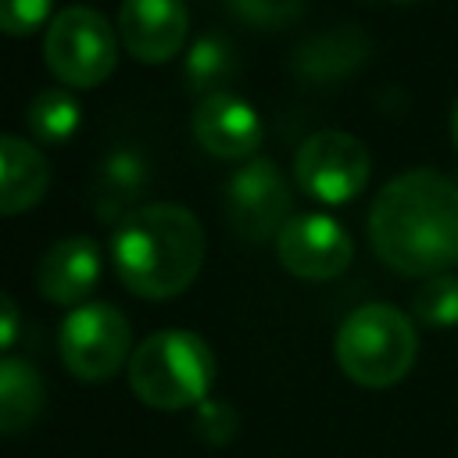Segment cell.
I'll return each instance as SVG.
<instances>
[{"label":"cell","instance_id":"cell-2","mask_svg":"<svg viewBox=\"0 0 458 458\" xmlns=\"http://www.w3.org/2000/svg\"><path fill=\"white\" fill-rule=\"evenodd\" d=\"M111 261L129 293L175 297L204 265V229L182 204H143L114 225Z\"/></svg>","mask_w":458,"mask_h":458},{"label":"cell","instance_id":"cell-22","mask_svg":"<svg viewBox=\"0 0 458 458\" xmlns=\"http://www.w3.org/2000/svg\"><path fill=\"white\" fill-rule=\"evenodd\" d=\"M197 429L211 440V444H225L236 429V415L229 404H218V401H204L200 404V415H197Z\"/></svg>","mask_w":458,"mask_h":458},{"label":"cell","instance_id":"cell-4","mask_svg":"<svg viewBox=\"0 0 458 458\" xmlns=\"http://www.w3.org/2000/svg\"><path fill=\"white\" fill-rule=\"evenodd\" d=\"M336 365L358 386H394L401 383L419 354V336L411 318L394 304H361L336 329Z\"/></svg>","mask_w":458,"mask_h":458},{"label":"cell","instance_id":"cell-5","mask_svg":"<svg viewBox=\"0 0 458 458\" xmlns=\"http://www.w3.org/2000/svg\"><path fill=\"white\" fill-rule=\"evenodd\" d=\"M43 57L57 82L75 89H93L114 72L118 61L114 29L100 11L86 4L61 7L47 25Z\"/></svg>","mask_w":458,"mask_h":458},{"label":"cell","instance_id":"cell-16","mask_svg":"<svg viewBox=\"0 0 458 458\" xmlns=\"http://www.w3.org/2000/svg\"><path fill=\"white\" fill-rule=\"evenodd\" d=\"M47 404V386L36 365L21 358H0V433L29 429Z\"/></svg>","mask_w":458,"mask_h":458},{"label":"cell","instance_id":"cell-17","mask_svg":"<svg viewBox=\"0 0 458 458\" xmlns=\"http://www.w3.org/2000/svg\"><path fill=\"white\" fill-rule=\"evenodd\" d=\"M236 75V47L218 36V32H204L200 39L190 43V54H186V68H182V79L190 86V93L208 97V93H218L225 89V82Z\"/></svg>","mask_w":458,"mask_h":458},{"label":"cell","instance_id":"cell-18","mask_svg":"<svg viewBox=\"0 0 458 458\" xmlns=\"http://www.w3.org/2000/svg\"><path fill=\"white\" fill-rule=\"evenodd\" d=\"M82 122V107L68 86H47L39 89L25 107V125L39 143H64L75 136Z\"/></svg>","mask_w":458,"mask_h":458},{"label":"cell","instance_id":"cell-21","mask_svg":"<svg viewBox=\"0 0 458 458\" xmlns=\"http://www.w3.org/2000/svg\"><path fill=\"white\" fill-rule=\"evenodd\" d=\"M54 0H0V32L29 36L50 18Z\"/></svg>","mask_w":458,"mask_h":458},{"label":"cell","instance_id":"cell-15","mask_svg":"<svg viewBox=\"0 0 458 458\" xmlns=\"http://www.w3.org/2000/svg\"><path fill=\"white\" fill-rule=\"evenodd\" d=\"M150 182V165L140 150L132 147H118L111 150L100 168H97V186H93V200H97V215L104 222H122L125 215H132Z\"/></svg>","mask_w":458,"mask_h":458},{"label":"cell","instance_id":"cell-23","mask_svg":"<svg viewBox=\"0 0 458 458\" xmlns=\"http://www.w3.org/2000/svg\"><path fill=\"white\" fill-rule=\"evenodd\" d=\"M18 336H21V311L7 293H0V351H7Z\"/></svg>","mask_w":458,"mask_h":458},{"label":"cell","instance_id":"cell-11","mask_svg":"<svg viewBox=\"0 0 458 458\" xmlns=\"http://www.w3.org/2000/svg\"><path fill=\"white\" fill-rule=\"evenodd\" d=\"M193 140L215 157H250L261 143V118L240 93L218 89L193 104Z\"/></svg>","mask_w":458,"mask_h":458},{"label":"cell","instance_id":"cell-1","mask_svg":"<svg viewBox=\"0 0 458 458\" xmlns=\"http://www.w3.org/2000/svg\"><path fill=\"white\" fill-rule=\"evenodd\" d=\"M379 261L401 276H440L458 265V182L437 168L390 179L369 211Z\"/></svg>","mask_w":458,"mask_h":458},{"label":"cell","instance_id":"cell-8","mask_svg":"<svg viewBox=\"0 0 458 458\" xmlns=\"http://www.w3.org/2000/svg\"><path fill=\"white\" fill-rule=\"evenodd\" d=\"M225 218L247 243H265L283 233V225L293 218V193L272 157H250L240 165L225 190Z\"/></svg>","mask_w":458,"mask_h":458},{"label":"cell","instance_id":"cell-10","mask_svg":"<svg viewBox=\"0 0 458 458\" xmlns=\"http://www.w3.org/2000/svg\"><path fill=\"white\" fill-rule=\"evenodd\" d=\"M190 29L182 0H122L118 36L125 50L143 64H165L179 54Z\"/></svg>","mask_w":458,"mask_h":458},{"label":"cell","instance_id":"cell-7","mask_svg":"<svg viewBox=\"0 0 458 458\" xmlns=\"http://www.w3.org/2000/svg\"><path fill=\"white\" fill-rule=\"evenodd\" d=\"M369 150L358 136L344 129L311 132L293 154L297 186L322 204H347L369 182Z\"/></svg>","mask_w":458,"mask_h":458},{"label":"cell","instance_id":"cell-24","mask_svg":"<svg viewBox=\"0 0 458 458\" xmlns=\"http://www.w3.org/2000/svg\"><path fill=\"white\" fill-rule=\"evenodd\" d=\"M451 140H454V147H458V100H454V107H451Z\"/></svg>","mask_w":458,"mask_h":458},{"label":"cell","instance_id":"cell-12","mask_svg":"<svg viewBox=\"0 0 458 458\" xmlns=\"http://www.w3.org/2000/svg\"><path fill=\"white\" fill-rule=\"evenodd\" d=\"M100 283V247L89 236H64L47 247L36 268V286L54 304H79Z\"/></svg>","mask_w":458,"mask_h":458},{"label":"cell","instance_id":"cell-6","mask_svg":"<svg viewBox=\"0 0 458 458\" xmlns=\"http://www.w3.org/2000/svg\"><path fill=\"white\" fill-rule=\"evenodd\" d=\"M129 344H132L129 318L104 301H86L72 308L57 333L64 369L86 383H100L114 376L129 358Z\"/></svg>","mask_w":458,"mask_h":458},{"label":"cell","instance_id":"cell-19","mask_svg":"<svg viewBox=\"0 0 458 458\" xmlns=\"http://www.w3.org/2000/svg\"><path fill=\"white\" fill-rule=\"evenodd\" d=\"M411 315L422 326H437V329L458 326V276L451 272L429 276L411 297Z\"/></svg>","mask_w":458,"mask_h":458},{"label":"cell","instance_id":"cell-9","mask_svg":"<svg viewBox=\"0 0 458 458\" xmlns=\"http://www.w3.org/2000/svg\"><path fill=\"white\" fill-rule=\"evenodd\" d=\"M276 254L279 265L297 279H333L351 265L354 243L336 218L308 211L283 225L276 236Z\"/></svg>","mask_w":458,"mask_h":458},{"label":"cell","instance_id":"cell-20","mask_svg":"<svg viewBox=\"0 0 458 458\" xmlns=\"http://www.w3.org/2000/svg\"><path fill=\"white\" fill-rule=\"evenodd\" d=\"M308 0H229V7L250 21V25H265V29H279L286 21H293L304 11Z\"/></svg>","mask_w":458,"mask_h":458},{"label":"cell","instance_id":"cell-13","mask_svg":"<svg viewBox=\"0 0 458 458\" xmlns=\"http://www.w3.org/2000/svg\"><path fill=\"white\" fill-rule=\"evenodd\" d=\"M50 190V161L21 136L0 132V215H21Z\"/></svg>","mask_w":458,"mask_h":458},{"label":"cell","instance_id":"cell-14","mask_svg":"<svg viewBox=\"0 0 458 458\" xmlns=\"http://www.w3.org/2000/svg\"><path fill=\"white\" fill-rule=\"evenodd\" d=\"M369 39L361 29L354 25H336L322 36H311L304 39L297 50H293V72L308 82H333V79H344L351 75L354 68L365 64L369 57Z\"/></svg>","mask_w":458,"mask_h":458},{"label":"cell","instance_id":"cell-3","mask_svg":"<svg viewBox=\"0 0 458 458\" xmlns=\"http://www.w3.org/2000/svg\"><path fill=\"white\" fill-rule=\"evenodd\" d=\"M211 383H215V354L190 329L150 333L129 358L132 394L157 411L204 404Z\"/></svg>","mask_w":458,"mask_h":458},{"label":"cell","instance_id":"cell-25","mask_svg":"<svg viewBox=\"0 0 458 458\" xmlns=\"http://www.w3.org/2000/svg\"><path fill=\"white\" fill-rule=\"evenodd\" d=\"M401 4H404V0H401Z\"/></svg>","mask_w":458,"mask_h":458}]
</instances>
